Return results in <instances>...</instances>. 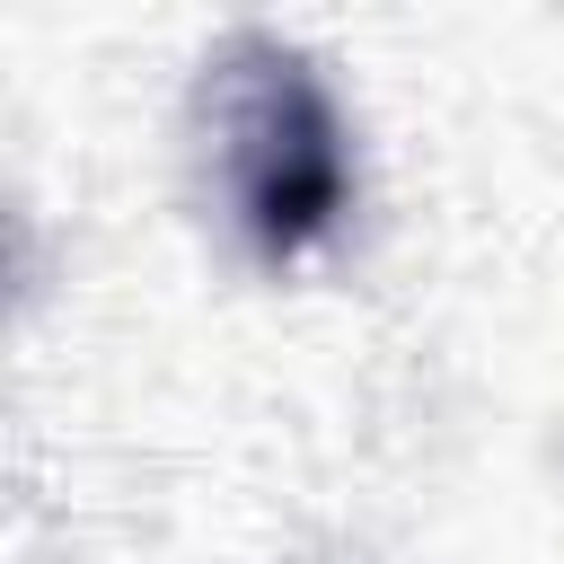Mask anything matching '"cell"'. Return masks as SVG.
Segmentation results:
<instances>
[{
	"label": "cell",
	"instance_id": "6da1fadb",
	"mask_svg": "<svg viewBox=\"0 0 564 564\" xmlns=\"http://www.w3.org/2000/svg\"><path fill=\"white\" fill-rule=\"evenodd\" d=\"M238 203L264 256H300L344 212V141L300 62H273L238 115Z\"/></svg>",
	"mask_w": 564,
	"mask_h": 564
}]
</instances>
